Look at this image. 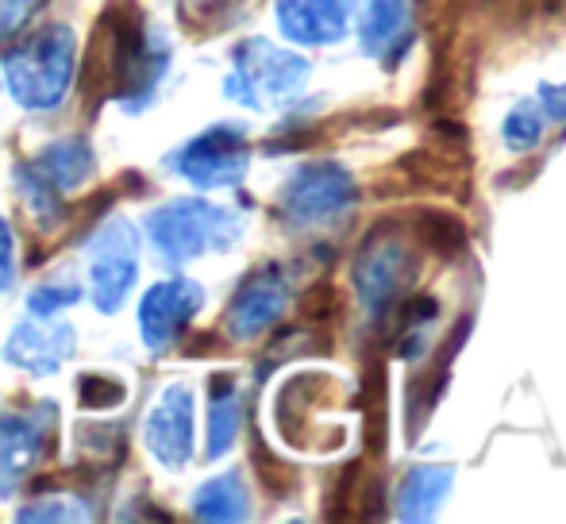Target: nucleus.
<instances>
[{
	"label": "nucleus",
	"mask_w": 566,
	"mask_h": 524,
	"mask_svg": "<svg viewBox=\"0 0 566 524\" xmlns=\"http://www.w3.org/2000/svg\"><path fill=\"white\" fill-rule=\"evenodd\" d=\"M74 31L51 23V28L35 31L23 39L20 46L4 54V82L8 93L20 101L23 108H54L66 97L70 82H74Z\"/></svg>",
	"instance_id": "nucleus-1"
},
{
	"label": "nucleus",
	"mask_w": 566,
	"mask_h": 524,
	"mask_svg": "<svg viewBox=\"0 0 566 524\" xmlns=\"http://www.w3.org/2000/svg\"><path fill=\"white\" fill-rule=\"evenodd\" d=\"M147 228L155 251L170 266L201 259L205 251L228 248L239 235V220L220 205L201 201V197H181V201L163 205V209H155L147 217Z\"/></svg>",
	"instance_id": "nucleus-2"
},
{
	"label": "nucleus",
	"mask_w": 566,
	"mask_h": 524,
	"mask_svg": "<svg viewBox=\"0 0 566 524\" xmlns=\"http://www.w3.org/2000/svg\"><path fill=\"white\" fill-rule=\"evenodd\" d=\"M170 62V46L163 43V35L147 28L135 15L124 20H108V43H105V70L108 85L124 105L143 108L150 101V93L158 90Z\"/></svg>",
	"instance_id": "nucleus-3"
},
{
	"label": "nucleus",
	"mask_w": 566,
	"mask_h": 524,
	"mask_svg": "<svg viewBox=\"0 0 566 524\" xmlns=\"http://www.w3.org/2000/svg\"><path fill=\"white\" fill-rule=\"evenodd\" d=\"M305 82V62L290 51H277L266 39H251L231 54V74L224 93L251 108H274Z\"/></svg>",
	"instance_id": "nucleus-4"
},
{
	"label": "nucleus",
	"mask_w": 566,
	"mask_h": 524,
	"mask_svg": "<svg viewBox=\"0 0 566 524\" xmlns=\"http://www.w3.org/2000/svg\"><path fill=\"white\" fill-rule=\"evenodd\" d=\"M139 277V235L127 220H108L90 243V290L93 305L113 316Z\"/></svg>",
	"instance_id": "nucleus-5"
},
{
	"label": "nucleus",
	"mask_w": 566,
	"mask_h": 524,
	"mask_svg": "<svg viewBox=\"0 0 566 524\" xmlns=\"http://www.w3.org/2000/svg\"><path fill=\"white\" fill-rule=\"evenodd\" d=\"M247 163H251V147H247L243 132L220 124V128L189 139L174 158V170L193 181L197 189H228L247 174Z\"/></svg>",
	"instance_id": "nucleus-6"
},
{
	"label": "nucleus",
	"mask_w": 566,
	"mask_h": 524,
	"mask_svg": "<svg viewBox=\"0 0 566 524\" xmlns=\"http://www.w3.org/2000/svg\"><path fill=\"white\" fill-rule=\"evenodd\" d=\"M143 443L163 467L178 471L193 455V390L170 382L143 420Z\"/></svg>",
	"instance_id": "nucleus-7"
},
{
	"label": "nucleus",
	"mask_w": 566,
	"mask_h": 524,
	"mask_svg": "<svg viewBox=\"0 0 566 524\" xmlns=\"http://www.w3.org/2000/svg\"><path fill=\"white\" fill-rule=\"evenodd\" d=\"M205 293L197 282H186V277H174V282H158L147 290L139 305V332L143 344L150 352H170L174 339L186 332V324L197 316Z\"/></svg>",
	"instance_id": "nucleus-8"
},
{
	"label": "nucleus",
	"mask_w": 566,
	"mask_h": 524,
	"mask_svg": "<svg viewBox=\"0 0 566 524\" xmlns=\"http://www.w3.org/2000/svg\"><path fill=\"white\" fill-rule=\"evenodd\" d=\"M51 425V405H43L39 412L31 409L28 417H0V497H12L31 467L43 459Z\"/></svg>",
	"instance_id": "nucleus-9"
},
{
	"label": "nucleus",
	"mask_w": 566,
	"mask_h": 524,
	"mask_svg": "<svg viewBox=\"0 0 566 524\" xmlns=\"http://www.w3.org/2000/svg\"><path fill=\"white\" fill-rule=\"evenodd\" d=\"M285 308V282L277 270H259L247 277L243 290L235 293L228 308V336L231 339H254L282 316Z\"/></svg>",
	"instance_id": "nucleus-10"
},
{
	"label": "nucleus",
	"mask_w": 566,
	"mask_h": 524,
	"mask_svg": "<svg viewBox=\"0 0 566 524\" xmlns=\"http://www.w3.org/2000/svg\"><path fill=\"white\" fill-rule=\"evenodd\" d=\"M70 355H74V328L66 324L46 328V324L23 321L4 344V359L28 375H54Z\"/></svg>",
	"instance_id": "nucleus-11"
},
{
	"label": "nucleus",
	"mask_w": 566,
	"mask_h": 524,
	"mask_svg": "<svg viewBox=\"0 0 566 524\" xmlns=\"http://www.w3.org/2000/svg\"><path fill=\"white\" fill-rule=\"evenodd\" d=\"M350 201V178L336 166H313L301 170L297 178L285 186V209L297 220L332 217L336 209Z\"/></svg>",
	"instance_id": "nucleus-12"
},
{
	"label": "nucleus",
	"mask_w": 566,
	"mask_h": 524,
	"mask_svg": "<svg viewBox=\"0 0 566 524\" xmlns=\"http://www.w3.org/2000/svg\"><path fill=\"white\" fill-rule=\"evenodd\" d=\"M277 23L297 43H332L347 28V0H277Z\"/></svg>",
	"instance_id": "nucleus-13"
},
{
	"label": "nucleus",
	"mask_w": 566,
	"mask_h": 524,
	"mask_svg": "<svg viewBox=\"0 0 566 524\" xmlns=\"http://www.w3.org/2000/svg\"><path fill=\"white\" fill-rule=\"evenodd\" d=\"M97 158H93V147L85 139H59L35 158V170L51 181V189L66 193V189H77L85 178L93 174Z\"/></svg>",
	"instance_id": "nucleus-14"
},
{
	"label": "nucleus",
	"mask_w": 566,
	"mask_h": 524,
	"mask_svg": "<svg viewBox=\"0 0 566 524\" xmlns=\"http://www.w3.org/2000/svg\"><path fill=\"white\" fill-rule=\"evenodd\" d=\"M193 513L201 521H239L247 513V490L239 474H220L205 482L193 497Z\"/></svg>",
	"instance_id": "nucleus-15"
},
{
	"label": "nucleus",
	"mask_w": 566,
	"mask_h": 524,
	"mask_svg": "<svg viewBox=\"0 0 566 524\" xmlns=\"http://www.w3.org/2000/svg\"><path fill=\"white\" fill-rule=\"evenodd\" d=\"M239 432V397L224 378V386H217L212 394V412H209V455H224Z\"/></svg>",
	"instance_id": "nucleus-16"
},
{
	"label": "nucleus",
	"mask_w": 566,
	"mask_h": 524,
	"mask_svg": "<svg viewBox=\"0 0 566 524\" xmlns=\"http://www.w3.org/2000/svg\"><path fill=\"white\" fill-rule=\"evenodd\" d=\"M93 510L74 494H46L20 513V521H90Z\"/></svg>",
	"instance_id": "nucleus-17"
},
{
	"label": "nucleus",
	"mask_w": 566,
	"mask_h": 524,
	"mask_svg": "<svg viewBox=\"0 0 566 524\" xmlns=\"http://www.w3.org/2000/svg\"><path fill=\"white\" fill-rule=\"evenodd\" d=\"M82 297L77 293V285H39V290H31V297H28V308L39 316V321H46V316H54V313H62L66 305H74V301Z\"/></svg>",
	"instance_id": "nucleus-18"
},
{
	"label": "nucleus",
	"mask_w": 566,
	"mask_h": 524,
	"mask_svg": "<svg viewBox=\"0 0 566 524\" xmlns=\"http://www.w3.org/2000/svg\"><path fill=\"white\" fill-rule=\"evenodd\" d=\"M43 8V0H0V43L20 35V28Z\"/></svg>",
	"instance_id": "nucleus-19"
},
{
	"label": "nucleus",
	"mask_w": 566,
	"mask_h": 524,
	"mask_svg": "<svg viewBox=\"0 0 566 524\" xmlns=\"http://www.w3.org/2000/svg\"><path fill=\"white\" fill-rule=\"evenodd\" d=\"M15 282V243H12V228L0 217V297L12 290Z\"/></svg>",
	"instance_id": "nucleus-20"
},
{
	"label": "nucleus",
	"mask_w": 566,
	"mask_h": 524,
	"mask_svg": "<svg viewBox=\"0 0 566 524\" xmlns=\"http://www.w3.org/2000/svg\"><path fill=\"white\" fill-rule=\"evenodd\" d=\"M231 0H181V12L186 20H205V15H220Z\"/></svg>",
	"instance_id": "nucleus-21"
}]
</instances>
